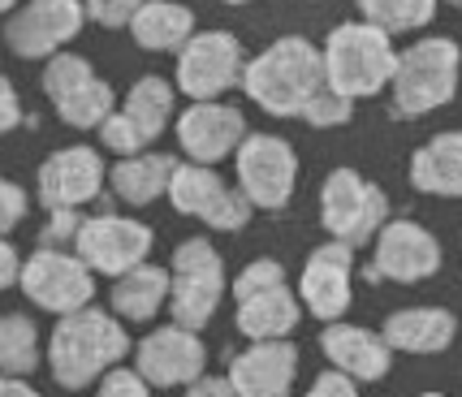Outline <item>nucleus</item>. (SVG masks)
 I'll use <instances>...</instances> for the list:
<instances>
[{
    "label": "nucleus",
    "mask_w": 462,
    "mask_h": 397,
    "mask_svg": "<svg viewBox=\"0 0 462 397\" xmlns=\"http://www.w3.org/2000/svg\"><path fill=\"white\" fill-rule=\"evenodd\" d=\"M246 99L268 117H302L316 91H324V52L307 35H282L242 69Z\"/></svg>",
    "instance_id": "1"
},
{
    "label": "nucleus",
    "mask_w": 462,
    "mask_h": 397,
    "mask_svg": "<svg viewBox=\"0 0 462 397\" xmlns=\"http://www.w3.org/2000/svg\"><path fill=\"white\" fill-rule=\"evenodd\" d=\"M130 355V337L117 316H104L100 307H82L74 316H60L48 337V367L60 389H87L100 376L117 372Z\"/></svg>",
    "instance_id": "2"
},
{
    "label": "nucleus",
    "mask_w": 462,
    "mask_h": 397,
    "mask_svg": "<svg viewBox=\"0 0 462 397\" xmlns=\"http://www.w3.org/2000/svg\"><path fill=\"white\" fill-rule=\"evenodd\" d=\"M324 87L346 99H372L393 82V65H398V48L393 40L367 26V22H342L328 31L324 40Z\"/></svg>",
    "instance_id": "3"
},
{
    "label": "nucleus",
    "mask_w": 462,
    "mask_h": 397,
    "mask_svg": "<svg viewBox=\"0 0 462 397\" xmlns=\"http://www.w3.org/2000/svg\"><path fill=\"white\" fill-rule=\"evenodd\" d=\"M462 48L449 35H428L398 52L393 65V117H428L458 96Z\"/></svg>",
    "instance_id": "4"
},
{
    "label": "nucleus",
    "mask_w": 462,
    "mask_h": 397,
    "mask_svg": "<svg viewBox=\"0 0 462 397\" xmlns=\"http://www.w3.org/2000/svg\"><path fill=\"white\" fill-rule=\"evenodd\" d=\"M320 225L328 242H342L350 251L372 246L389 225V195L359 169H333L320 186Z\"/></svg>",
    "instance_id": "5"
},
{
    "label": "nucleus",
    "mask_w": 462,
    "mask_h": 397,
    "mask_svg": "<svg viewBox=\"0 0 462 397\" xmlns=\"http://www.w3.org/2000/svg\"><path fill=\"white\" fill-rule=\"evenodd\" d=\"M225 259L208 238H186L173 251V268H169V316L178 328L199 333L208 319L217 316L225 298Z\"/></svg>",
    "instance_id": "6"
},
{
    "label": "nucleus",
    "mask_w": 462,
    "mask_h": 397,
    "mask_svg": "<svg viewBox=\"0 0 462 397\" xmlns=\"http://www.w3.org/2000/svg\"><path fill=\"white\" fill-rule=\"evenodd\" d=\"M234 186H238L251 208L260 212H282L294 198L299 186V152L282 134H246L234 152Z\"/></svg>",
    "instance_id": "7"
},
{
    "label": "nucleus",
    "mask_w": 462,
    "mask_h": 397,
    "mask_svg": "<svg viewBox=\"0 0 462 397\" xmlns=\"http://www.w3.org/2000/svg\"><path fill=\"white\" fill-rule=\"evenodd\" d=\"M43 96L52 99L57 117L74 130H100L113 117L117 96L113 87L96 74V65L79 52H57L43 65Z\"/></svg>",
    "instance_id": "8"
},
{
    "label": "nucleus",
    "mask_w": 462,
    "mask_h": 397,
    "mask_svg": "<svg viewBox=\"0 0 462 397\" xmlns=\"http://www.w3.org/2000/svg\"><path fill=\"white\" fill-rule=\"evenodd\" d=\"M242 43L234 31H195L190 43L178 52V69H173V87L190 104H208L221 99L225 91L242 87Z\"/></svg>",
    "instance_id": "9"
},
{
    "label": "nucleus",
    "mask_w": 462,
    "mask_h": 397,
    "mask_svg": "<svg viewBox=\"0 0 462 397\" xmlns=\"http://www.w3.org/2000/svg\"><path fill=\"white\" fill-rule=\"evenodd\" d=\"M156 246L152 225H143L134 217H117V212H96L82 220L79 238H74V255L96 272V277H125L147 263Z\"/></svg>",
    "instance_id": "10"
},
{
    "label": "nucleus",
    "mask_w": 462,
    "mask_h": 397,
    "mask_svg": "<svg viewBox=\"0 0 462 397\" xmlns=\"http://www.w3.org/2000/svg\"><path fill=\"white\" fill-rule=\"evenodd\" d=\"M18 290L40 311H48V316H74L82 307H91V298H96V272L74 251L40 246L31 259H22Z\"/></svg>",
    "instance_id": "11"
},
{
    "label": "nucleus",
    "mask_w": 462,
    "mask_h": 397,
    "mask_svg": "<svg viewBox=\"0 0 462 397\" xmlns=\"http://www.w3.org/2000/svg\"><path fill=\"white\" fill-rule=\"evenodd\" d=\"M164 198L173 203V212L203 220L208 229H221V234H238V229H246V220H251V212H255L238 186H229L217 169L190 164V160L173 169V181H169V195Z\"/></svg>",
    "instance_id": "12"
},
{
    "label": "nucleus",
    "mask_w": 462,
    "mask_h": 397,
    "mask_svg": "<svg viewBox=\"0 0 462 397\" xmlns=\"http://www.w3.org/2000/svg\"><path fill=\"white\" fill-rule=\"evenodd\" d=\"M441 242L432 229H423L411 217H389L376 242H372V263L363 268V277L372 281H398V285H420V281L441 272Z\"/></svg>",
    "instance_id": "13"
},
{
    "label": "nucleus",
    "mask_w": 462,
    "mask_h": 397,
    "mask_svg": "<svg viewBox=\"0 0 462 397\" xmlns=\"http://www.w3.org/2000/svg\"><path fill=\"white\" fill-rule=\"evenodd\" d=\"M82 22V0H22L5 22V43L22 60H52L69 40H79Z\"/></svg>",
    "instance_id": "14"
},
{
    "label": "nucleus",
    "mask_w": 462,
    "mask_h": 397,
    "mask_svg": "<svg viewBox=\"0 0 462 397\" xmlns=\"http://www.w3.org/2000/svg\"><path fill=\"white\" fill-rule=\"evenodd\" d=\"M104 169L100 147L91 143H74V147H60L40 164L35 173V198H40L48 212H79L87 203H96L104 195Z\"/></svg>",
    "instance_id": "15"
},
{
    "label": "nucleus",
    "mask_w": 462,
    "mask_h": 397,
    "mask_svg": "<svg viewBox=\"0 0 462 397\" xmlns=\"http://www.w3.org/2000/svg\"><path fill=\"white\" fill-rule=\"evenodd\" d=\"M173 134H178L181 156L190 164H221L242 147V139L251 134L242 108L225 104V99H208V104H190L181 108V117L173 121Z\"/></svg>",
    "instance_id": "16"
},
{
    "label": "nucleus",
    "mask_w": 462,
    "mask_h": 397,
    "mask_svg": "<svg viewBox=\"0 0 462 397\" xmlns=\"http://www.w3.org/2000/svg\"><path fill=\"white\" fill-rule=\"evenodd\" d=\"M355 298V251L342 242L316 246L299 277V302L324 324H337Z\"/></svg>",
    "instance_id": "17"
},
{
    "label": "nucleus",
    "mask_w": 462,
    "mask_h": 397,
    "mask_svg": "<svg viewBox=\"0 0 462 397\" xmlns=\"http://www.w3.org/2000/svg\"><path fill=\"white\" fill-rule=\"evenodd\" d=\"M203 363H208V350H203L199 333H186L178 324L169 328H156L139 341L134 350V372L147 380V389H173V384H195L203 376Z\"/></svg>",
    "instance_id": "18"
},
{
    "label": "nucleus",
    "mask_w": 462,
    "mask_h": 397,
    "mask_svg": "<svg viewBox=\"0 0 462 397\" xmlns=\"http://www.w3.org/2000/svg\"><path fill=\"white\" fill-rule=\"evenodd\" d=\"M299 376V350L290 341H255L229 363V384L238 397H290Z\"/></svg>",
    "instance_id": "19"
},
{
    "label": "nucleus",
    "mask_w": 462,
    "mask_h": 397,
    "mask_svg": "<svg viewBox=\"0 0 462 397\" xmlns=\"http://www.w3.org/2000/svg\"><path fill=\"white\" fill-rule=\"evenodd\" d=\"M320 350L350 380H381L389 372V358H393V350L384 346L381 333L359 328V324H342V319L337 324H324Z\"/></svg>",
    "instance_id": "20"
},
{
    "label": "nucleus",
    "mask_w": 462,
    "mask_h": 397,
    "mask_svg": "<svg viewBox=\"0 0 462 397\" xmlns=\"http://www.w3.org/2000/svg\"><path fill=\"white\" fill-rule=\"evenodd\" d=\"M458 333V319L445 307H402L384 319L381 337L389 350H406V355H441Z\"/></svg>",
    "instance_id": "21"
},
{
    "label": "nucleus",
    "mask_w": 462,
    "mask_h": 397,
    "mask_svg": "<svg viewBox=\"0 0 462 397\" xmlns=\"http://www.w3.org/2000/svg\"><path fill=\"white\" fill-rule=\"evenodd\" d=\"M302 319V302L290 285H268L238 298V333L251 341H285Z\"/></svg>",
    "instance_id": "22"
},
{
    "label": "nucleus",
    "mask_w": 462,
    "mask_h": 397,
    "mask_svg": "<svg viewBox=\"0 0 462 397\" xmlns=\"http://www.w3.org/2000/svg\"><path fill=\"white\" fill-rule=\"evenodd\" d=\"M411 186L432 198H462V130H441L411 156Z\"/></svg>",
    "instance_id": "23"
},
{
    "label": "nucleus",
    "mask_w": 462,
    "mask_h": 397,
    "mask_svg": "<svg viewBox=\"0 0 462 397\" xmlns=\"http://www.w3.org/2000/svg\"><path fill=\"white\" fill-rule=\"evenodd\" d=\"M143 52H181L195 35V14L181 0H143V9L125 26Z\"/></svg>",
    "instance_id": "24"
},
{
    "label": "nucleus",
    "mask_w": 462,
    "mask_h": 397,
    "mask_svg": "<svg viewBox=\"0 0 462 397\" xmlns=\"http://www.w3.org/2000/svg\"><path fill=\"white\" fill-rule=\"evenodd\" d=\"M173 169L178 160L164 156V152H143V156H130V160H117L108 169V186L121 203L130 208H147L156 198L169 195V181H173Z\"/></svg>",
    "instance_id": "25"
},
{
    "label": "nucleus",
    "mask_w": 462,
    "mask_h": 397,
    "mask_svg": "<svg viewBox=\"0 0 462 397\" xmlns=\"http://www.w3.org/2000/svg\"><path fill=\"white\" fill-rule=\"evenodd\" d=\"M113 316L130 319V324H147L161 316V307H169V268L143 263L134 272L113 281Z\"/></svg>",
    "instance_id": "26"
},
{
    "label": "nucleus",
    "mask_w": 462,
    "mask_h": 397,
    "mask_svg": "<svg viewBox=\"0 0 462 397\" xmlns=\"http://www.w3.org/2000/svg\"><path fill=\"white\" fill-rule=\"evenodd\" d=\"M117 113L130 121V125L139 130V139L152 147V143L169 130V121H173V82L161 78V74H147V78H139L125 91V99L117 104Z\"/></svg>",
    "instance_id": "27"
},
{
    "label": "nucleus",
    "mask_w": 462,
    "mask_h": 397,
    "mask_svg": "<svg viewBox=\"0 0 462 397\" xmlns=\"http://www.w3.org/2000/svg\"><path fill=\"white\" fill-rule=\"evenodd\" d=\"M40 363V328L35 319L22 311H5L0 316V376H31Z\"/></svg>",
    "instance_id": "28"
},
{
    "label": "nucleus",
    "mask_w": 462,
    "mask_h": 397,
    "mask_svg": "<svg viewBox=\"0 0 462 397\" xmlns=\"http://www.w3.org/2000/svg\"><path fill=\"white\" fill-rule=\"evenodd\" d=\"M437 9H441V0H359L363 22L376 26V31H384L389 40L432 26Z\"/></svg>",
    "instance_id": "29"
},
{
    "label": "nucleus",
    "mask_w": 462,
    "mask_h": 397,
    "mask_svg": "<svg viewBox=\"0 0 462 397\" xmlns=\"http://www.w3.org/2000/svg\"><path fill=\"white\" fill-rule=\"evenodd\" d=\"M350 117H355V99L337 96V91H316L311 96V104L302 108V121L311 125V130H337V125H350Z\"/></svg>",
    "instance_id": "30"
},
{
    "label": "nucleus",
    "mask_w": 462,
    "mask_h": 397,
    "mask_svg": "<svg viewBox=\"0 0 462 397\" xmlns=\"http://www.w3.org/2000/svg\"><path fill=\"white\" fill-rule=\"evenodd\" d=\"M82 9H87V22H96L104 31H121L143 9V0H82Z\"/></svg>",
    "instance_id": "31"
},
{
    "label": "nucleus",
    "mask_w": 462,
    "mask_h": 397,
    "mask_svg": "<svg viewBox=\"0 0 462 397\" xmlns=\"http://www.w3.org/2000/svg\"><path fill=\"white\" fill-rule=\"evenodd\" d=\"M285 281V268L277 259H255V263H246L234 281V302L246 294H255V290H268V285H282Z\"/></svg>",
    "instance_id": "32"
},
{
    "label": "nucleus",
    "mask_w": 462,
    "mask_h": 397,
    "mask_svg": "<svg viewBox=\"0 0 462 397\" xmlns=\"http://www.w3.org/2000/svg\"><path fill=\"white\" fill-rule=\"evenodd\" d=\"M26 208H31V195L22 190L18 181L0 178V238H9L22 220H26Z\"/></svg>",
    "instance_id": "33"
},
{
    "label": "nucleus",
    "mask_w": 462,
    "mask_h": 397,
    "mask_svg": "<svg viewBox=\"0 0 462 397\" xmlns=\"http://www.w3.org/2000/svg\"><path fill=\"white\" fill-rule=\"evenodd\" d=\"M82 220H87L82 212H48V225H43V234H40V246H52V251L74 246Z\"/></svg>",
    "instance_id": "34"
},
{
    "label": "nucleus",
    "mask_w": 462,
    "mask_h": 397,
    "mask_svg": "<svg viewBox=\"0 0 462 397\" xmlns=\"http://www.w3.org/2000/svg\"><path fill=\"white\" fill-rule=\"evenodd\" d=\"M96 397H152V389H147V380L139 376V372H108L100 384V393Z\"/></svg>",
    "instance_id": "35"
},
{
    "label": "nucleus",
    "mask_w": 462,
    "mask_h": 397,
    "mask_svg": "<svg viewBox=\"0 0 462 397\" xmlns=\"http://www.w3.org/2000/svg\"><path fill=\"white\" fill-rule=\"evenodd\" d=\"M22 121H26V113H22V96L18 87L0 74V134H9V130H18Z\"/></svg>",
    "instance_id": "36"
},
{
    "label": "nucleus",
    "mask_w": 462,
    "mask_h": 397,
    "mask_svg": "<svg viewBox=\"0 0 462 397\" xmlns=\"http://www.w3.org/2000/svg\"><path fill=\"white\" fill-rule=\"evenodd\" d=\"M307 397H359V389H355V380L342 376V372H320Z\"/></svg>",
    "instance_id": "37"
},
{
    "label": "nucleus",
    "mask_w": 462,
    "mask_h": 397,
    "mask_svg": "<svg viewBox=\"0 0 462 397\" xmlns=\"http://www.w3.org/2000/svg\"><path fill=\"white\" fill-rule=\"evenodd\" d=\"M22 277V255L18 246L9 238H0V290H9V285H18Z\"/></svg>",
    "instance_id": "38"
},
{
    "label": "nucleus",
    "mask_w": 462,
    "mask_h": 397,
    "mask_svg": "<svg viewBox=\"0 0 462 397\" xmlns=\"http://www.w3.org/2000/svg\"><path fill=\"white\" fill-rule=\"evenodd\" d=\"M186 397H238V393H234L229 376H199L186 389Z\"/></svg>",
    "instance_id": "39"
},
{
    "label": "nucleus",
    "mask_w": 462,
    "mask_h": 397,
    "mask_svg": "<svg viewBox=\"0 0 462 397\" xmlns=\"http://www.w3.org/2000/svg\"><path fill=\"white\" fill-rule=\"evenodd\" d=\"M5 397H40L35 393V389H31V384H26V380H5Z\"/></svg>",
    "instance_id": "40"
},
{
    "label": "nucleus",
    "mask_w": 462,
    "mask_h": 397,
    "mask_svg": "<svg viewBox=\"0 0 462 397\" xmlns=\"http://www.w3.org/2000/svg\"><path fill=\"white\" fill-rule=\"evenodd\" d=\"M18 5H22V0H0V14H14Z\"/></svg>",
    "instance_id": "41"
},
{
    "label": "nucleus",
    "mask_w": 462,
    "mask_h": 397,
    "mask_svg": "<svg viewBox=\"0 0 462 397\" xmlns=\"http://www.w3.org/2000/svg\"><path fill=\"white\" fill-rule=\"evenodd\" d=\"M225 5H251V0H225Z\"/></svg>",
    "instance_id": "42"
},
{
    "label": "nucleus",
    "mask_w": 462,
    "mask_h": 397,
    "mask_svg": "<svg viewBox=\"0 0 462 397\" xmlns=\"http://www.w3.org/2000/svg\"><path fill=\"white\" fill-rule=\"evenodd\" d=\"M445 5H454V9H462V0H445Z\"/></svg>",
    "instance_id": "43"
},
{
    "label": "nucleus",
    "mask_w": 462,
    "mask_h": 397,
    "mask_svg": "<svg viewBox=\"0 0 462 397\" xmlns=\"http://www.w3.org/2000/svg\"><path fill=\"white\" fill-rule=\"evenodd\" d=\"M5 380H9V376H0V397H5Z\"/></svg>",
    "instance_id": "44"
},
{
    "label": "nucleus",
    "mask_w": 462,
    "mask_h": 397,
    "mask_svg": "<svg viewBox=\"0 0 462 397\" xmlns=\"http://www.w3.org/2000/svg\"><path fill=\"white\" fill-rule=\"evenodd\" d=\"M423 397H445V393H423Z\"/></svg>",
    "instance_id": "45"
}]
</instances>
